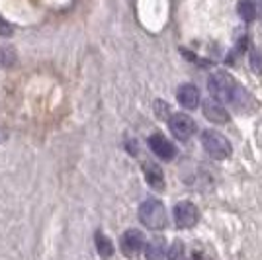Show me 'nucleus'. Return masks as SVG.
<instances>
[{"instance_id":"2","label":"nucleus","mask_w":262,"mask_h":260,"mask_svg":"<svg viewBox=\"0 0 262 260\" xmlns=\"http://www.w3.org/2000/svg\"><path fill=\"white\" fill-rule=\"evenodd\" d=\"M139 221L147 229H164L168 223V217H166V209L159 200H147L139 206Z\"/></svg>"},{"instance_id":"4","label":"nucleus","mask_w":262,"mask_h":260,"mask_svg":"<svg viewBox=\"0 0 262 260\" xmlns=\"http://www.w3.org/2000/svg\"><path fill=\"white\" fill-rule=\"evenodd\" d=\"M168 127H170V131H172V135H174L176 139L188 141L194 135V131H196V123H194V119L190 118L188 114H174L168 119Z\"/></svg>"},{"instance_id":"10","label":"nucleus","mask_w":262,"mask_h":260,"mask_svg":"<svg viewBox=\"0 0 262 260\" xmlns=\"http://www.w3.org/2000/svg\"><path fill=\"white\" fill-rule=\"evenodd\" d=\"M143 174L153 190H163L164 188V174L161 170V166H157L155 163H145L143 164Z\"/></svg>"},{"instance_id":"5","label":"nucleus","mask_w":262,"mask_h":260,"mask_svg":"<svg viewBox=\"0 0 262 260\" xmlns=\"http://www.w3.org/2000/svg\"><path fill=\"white\" fill-rule=\"evenodd\" d=\"M200 219V209L190 202H180L174 206V223L180 229L194 227Z\"/></svg>"},{"instance_id":"6","label":"nucleus","mask_w":262,"mask_h":260,"mask_svg":"<svg viewBox=\"0 0 262 260\" xmlns=\"http://www.w3.org/2000/svg\"><path fill=\"white\" fill-rule=\"evenodd\" d=\"M120 247H121V252H123L127 258H135V256L143 250V247H145L143 233L141 231H137V229L125 231V233L121 235Z\"/></svg>"},{"instance_id":"16","label":"nucleus","mask_w":262,"mask_h":260,"mask_svg":"<svg viewBox=\"0 0 262 260\" xmlns=\"http://www.w3.org/2000/svg\"><path fill=\"white\" fill-rule=\"evenodd\" d=\"M252 69H256V73L262 75V55H252Z\"/></svg>"},{"instance_id":"18","label":"nucleus","mask_w":262,"mask_h":260,"mask_svg":"<svg viewBox=\"0 0 262 260\" xmlns=\"http://www.w3.org/2000/svg\"><path fill=\"white\" fill-rule=\"evenodd\" d=\"M260 2H262V0H260Z\"/></svg>"},{"instance_id":"17","label":"nucleus","mask_w":262,"mask_h":260,"mask_svg":"<svg viewBox=\"0 0 262 260\" xmlns=\"http://www.w3.org/2000/svg\"><path fill=\"white\" fill-rule=\"evenodd\" d=\"M194 260H206V258H204V254H202V252H196V254H194Z\"/></svg>"},{"instance_id":"13","label":"nucleus","mask_w":262,"mask_h":260,"mask_svg":"<svg viewBox=\"0 0 262 260\" xmlns=\"http://www.w3.org/2000/svg\"><path fill=\"white\" fill-rule=\"evenodd\" d=\"M237 12H239V16L245 22H252L254 16H256V8H254V4L251 0H241L239 6H237Z\"/></svg>"},{"instance_id":"14","label":"nucleus","mask_w":262,"mask_h":260,"mask_svg":"<svg viewBox=\"0 0 262 260\" xmlns=\"http://www.w3.org/2000/svg\"><path fill=\"white\" fill-rule=\"evenodd\" d=\"M168 260H186V249L182 241L172 243V247L168 250Z\"/></svg>"},{"instance_id":"12","label":"nucleus","mask_w":262,"mask_h":260,"mask_svg":"<svg viewBox=\"0 0 262 260\" xmlns=\"http://www.w3.org/2000/svg\"><path fill=\"white\" fill-rule=\"evenodd\" d=\"M94 243H96V250H98V254L102 258H110L114 254V245H112V241L102 231H98L94 235Z\"/></svg>"},{"instance_id":"9","label":"nucleus","mask_w":262,"mask_h":260,"mask_svg":"<svg viewBox=\"0 0 262 260\" xmlns=\"http://www.w3.org/2000/svg\"><path fill=\"white\" fill-rule=\"evenodd\" d=\"M204 116H206L209 121H213V123H227V121H229L227 110L223 108L219 102H215V100H208V102L204 104Z\"/></svg>"},{"instance_id":"7","label":"nucleus","mask_w":262,"mask_h":260,"mask_svg":"<svg viewBox=\"0 0 262 260\" xmlns=\"http://www.w3.org/2000/svg\"><path fill=\"white\" fill-rule=\"evenodd\" d=\"M149 147H151V151H153L159 159H163V161H170V159H174V155H176L174 145L168 141L164 135H161V133L151 135Z\"/></svg>"},{"instance_id":"1","label":"nucleus","mask_w":262,"mask_h":260,"mask_svg":"<svg viewBox=\"0 0 262 260\" xmlns=\"http://www.w3.org/2000/svg\"><path fill=\"white\" fill-rule=\"evenodd\" d=\"M208 88L211 98L219 104H235L237 106L241 96L245 94L243 88L235 82V78L223 71L211 73V76L208 78Z\"/></svg>"},{"instance_id":"11","label":"nucleus","mask_w":262,"mask_h":260,"mask_svg":"<svg viewBox=\"0 0 262 260\" xmlns=\"http://www.w3.org/2000/svg\"><path fill=\"white\" fill-rule=\"evenodd\" d=\"M164 254H166V243H164V239H153L145 247V256H147V260H163Z\"/></svg>"},{"instance_id":"15","label":"nucleus","mask_w":262,"mask_h":260,"mask_svg":"<svg viewBox=\"0 0 262 260\" xmlns=\"http://www.w3.org/2000/svg\"><path fill=\"white\" fill-rule=\"evenodd\" d=\"M12 33H14V28L4 18H0V37H10Z\"/></svg>"},{"instance_id":"3","label":"nucleus","mask_w":262,"mask_h":260,"mask_svg":"<svg viewBox=\"0 0 262 260\" xmlns=\"http://www.w3.org/2000/svg\"><path fill=\"white\" fill-rule=\"evenodd\" d=\"M202 147H204V151L208 153L209 157H213L217 161H223L231 155V143L219 131H204Z\"/></svg>"},{"instance_id":"8","label":"nucleus","mask_w":262,"mask_h":260,"mask_svg":"<svg viewBox=\"0 0 262 260\" xmlns=\"http://www.w3.org/2000/svg\"><path fill=\"white\" fill-rule=\"evenodd\" d=\"M176 98H178V102L184 108L194 110L200 104V90L194 84H182V86L178 88V92H176Z\"/></svg>"}]
</instances>
